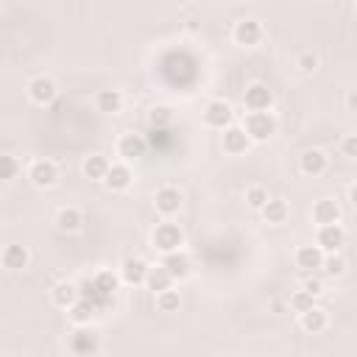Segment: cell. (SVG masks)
Listing matches in <instances>:
<instances>
[{
  "label": "cell",
  "instance_id": "11",
  "mask_svg": "<svg viewBox=\"0 0 357 357\" xmlns=\"http://www.w3.org/2000/svg\"><path fill=\"white\" fill-rule=\"evenodd\" d=\"M56 95H59V89H56V81H53V78H47V75H36V78L28 81V98H31L33 103H39V106L53 103Z\"/></svg>",
  "mask_w": 357,
  "mask_h": 357
},
{
  "label": "cell",
  "instance_id": "29",
  "mask_svg": "<svg viewBox=\"0 0 357 357\" xmlns=\"http://www.w3.org/2000/svg\"><path fill=\"white\" fill-rule=\"evenodd\" d=\"M178 304H181L178 290L167 287V290H159V293H156V310H159V312H176Z\"/></svg>",
  "mask_w": 357,
  "mask_h": 357
},
{
  "label": "cell",
  "instance_id": "39",
  "mask_svg": "<svg viewBox=\"0 0 357 357\" xmlns=\"http://www.w3.org/2000/svg\"><path fill=\"white\" fill-rule=\"evenodd\" d=\"M349 201H351V206L357 209V181H354V184L349 187Z\"/></svg>",
  "mask_w": 357,
  "mask_h": 357
},
{
  "label": "cell",
  "instance_id": "35",
  "mask_svg": "<svg viewBox=\"0 0 357 357\" xmlns=\"http://www.w3.org/2000/svg\"><path fill=\"white\" fill-rule=\"evenodd\" d=\"M312 298H315L312 293H307V290H301V287H298V290L290 296V307H293L296 312H304V310H310V307H312Z\"/></svg>",
  "mask_w": 357,
  "mask_h": 357
},
{
  "label": "cell",
  "instance_id": "24",
  "mask_svg": "<svg viewBox=\"0 0 357 357\" xmlns=\"http://www.w3.org/2000/svg\"><path fill=\"white\" fill-rule=\"evenodd\" d=\"M173 276H170V271L165 268V265H156V268H148V276H145V284H148V290H153V296L159 293V290H167V287H173Z\"/></svg>",
  "mask_w": 357,
  "mask_h": 357
},
{
  "label": "cell",
  "instance_id": "37",
  "mask_svg": "<svg viewBox=\"0 0 357 357\" xmlns=\"http://www.w3.org/2000/svg\"><path fill=\"white\" fill-rule=\"evenodd\" d=\"M301 290H307V293H312V296H318V293H324V284L318 282V279H304L301 284H298Z\"/></svg>",
  "mask_w": 357,
  "mask_h": 357
},
{
  "label": "cell",
  "instance_id": "17",
  "mask_svg": "<svg viewBox=\"0 0 357 357\" xmlns=\"http://www.w3.org/2000/svg\"><path fill=\"white\" fill-rule=\"evenodd\" d=\"M312 220L318 226H326V223H340V204L332 201V198H318L312 204Z\"/></svg>",
  "mask_w": 357,
  "mask_h": 357
},
{
  "label": "cell",
  "instance_id": "38",
  "mask_svg": "<svg viewBox=\"0 0 357 357\" xmlns=\"http://www.w3.org/2000/svg\"><path fill=\"white\" fill-rule=\"evenodd\" d=\"M346 109L349 112H357V89H349L346 92Z\"/></svg>",
  "mask_w": 357,
  "mask_h": 357
},
{
  "label": "cell",
  "instance_id": "6",
  "mask_svg": "<svg viewBox=\"0 0 357 357\" xmlns=\"http://www.w3.org/2000/svg\"><path fill=\"white\" fill-rule=\"evenodd\" d=\"M231 39H234L237 45H243V47H254V45H259V42H262V25H259V20L245 17V20L234 22V28H231Z\"/></svg>",
  "mask_w": 357,
  "mask_h": 357
},
{
  "label": "cell",
  "instance_id": "28",
  "mask_svg": "<svg viewBox=\"0 0 357 357\" xmlns=\"http://www.w3.org/2000/svg\"><path fill=\"white\" fill-rule=\"evenodd\" d=\"M117 282H120V273H114V271H109V268H100V271L92 276V284H95L103 296H112V293L117 290Z\"/></svg>",
  "mask_w": 357,
  "mask_h": 357
},
{
  "label": "cell",
  "instance_id": "23",
  "mask_svg": "<svg viewBox=\"0 0 357 357\" xmlns=\"http://www.w3.org/2000/svg\"><path fill=\"white\" fill-rule=\"evenodd\" d=\"M95 106H98V112H103V114L120 112V109H123V95H120V89H100V92L95 95Z\"/></svg>",
  "mask_w": 357,
  "mask_h": 357
},
{
  "label": "cell",
  "instance_id": "2",
  "mask_svg": "<svg viewBox=\"0 0 357 357\" xmlns=\"http://www.w3.org/2000/svg\"><path fill=\"white\" fill-rule=\"evenodd\" d=\"M151 243H153L156 251L167 254V251H176V248L184 245V231H181L178 223H173V220H162V223H156V229L151 231Z\"/></svg>",
  "mask_w": 357,
  "mask_h": 357
},
{
  "label": "cell",
  "instance_id": "18",
  "mask_svg": "<svg viewBox=\"0 0 357 357\" xmlns=\"http://www.w3.org/2000/svg\"><path fill=\"white\" fill-rule=\"evenodd\" d=\"M145 276H148L145 259H139V257L123 259V265H120V279H123L126 284H145Z\"/></svg>",
  "mask_w": 357,
  "mask_h": 357
},
{
  "label": "cell",
  "instance_id": "19",
  "mask_svg": "<svg viewBox=\"0 0 357 357\" xmlns=\"http://www.w3.org/2000/svg\"><path fill=\"white\" fill-rule=\"evenodd\" d=\"M28 259H31V254H28V248L20 245V243L6 245L3 254H0V262H3L6 271H22V268L28 265Z\"/></svg>",
  "mask_w": 357,
  "mask_h": 357
},
{
  "label": "cell",
  "instance_id": "34",
  "mask_svg": "<svg viewBox=\"0 0 357 357\" xmlns=\"http://www.w3.org/2000/svg\"><path fill=\"white\" fill-rule=\"evenodd\" d=\"M20 173V165H17V156H11V153H6V156H0V178H6V181H11L14 176Z\"/></svg>",
  "mask_w": 357,
  "mask_h": 357
},
{
  "label": "cell",
  "instance_id": "30",
  "mask_svg": "<svg viewBox=\"0 0 357 357\" xmlns=\"http://www.w3.org/2000/svg\"><path fill=\"white\" fill-rule=\"evenodd\" d=\"M296 70H298L301 75H312V73L318 70V53H312V50H301V53L296 56Z\"/></svg>",
  "mask_w": 357,
  "mask_h": 357
},
{
  "label": "cell",
  "instance_id": "16",
  "mask_svg": "<svg viewBox=\"0 0 357 357\" xmlns=\"http://www.w3.org/2000/svg\"><path fill=\"white\" fill-rule=\"evenodd\" d=\"M326 153L321 148H307L301 156H298V167L304 176H321L326 170Z\"/></svg>",
  "mask_w": 357,
  "mask_h": 357
},
{
  "label": "cell",
  "instance_id": "32",
  "mask_svg": "<svg viewBox=\"0 0 357 357\" xmlns=\"http://www.w3.org/2000/svg\"><path fill=\"white\" fill-rule=\"evenodd\" d=\"M148 123H151L153 128H167V126L173 123V112H170L167 106H153V109L148 112Z\"/></svg>",
  "mask_w": 357,
  "mask_h": 357
},
{
  "label": "cell",
  "instance_id": "27",
  "mask_svg": "<svg viewBox=\"0 0 357 357\" xmlns=\"http://www.w3.org/2000/svg\"><path fill=\"white\" fill-rule=\"evenodd\" d=\"M92 318H95V301L86 298V296H81V298L70 307V321H73L75 326H81V324H89Z\"/></svg>",
  "mask_w": 357,
  "mask_h": 357
},
{
  "label": "cell",
  "instance_id": "26",
  "mask_svg": "<svg viewBox=\"0 0 357 357\" xmlns=\"http://www.w3.org/2000/svg\"><path fill=\"white\" fill-rule=\"evenodd\" d=\"M259 212H262V218H265L268 223H284L287 215H290V206H287V201H282V198H268V204H265Z\"/></svg>",
  "mask_w": 357,
  "mask_h": 357
},
{
  "label": "cell",
  "instance_id": "5",
  "mask_svg": "<svg viewBox=\"0 0 357 357\" xmlns=\"http://www.w3.org/2000/svg\"><path fill=\"white\" fill-rule=\"evenodd\" d=\"M25 173H28V178H31V184L39 187V190H47V187H53V184L59 181V167H56V162H50V159H33Z\"/></svg>",
  "mask_w": 357,
  "mask_h": 357
},
{
  "label": "cell",
  "instance_id": "9",
  "mask_svg": "<svg viewBox=\"0 0 357 357\" xmlns=\"http://www.w3.org/2000/svg\"><path fill=\"white\" fill-rule=\"evenodd\" d=\"M181 204H184V195H181V190H176V187H159L156 195H153V206H156V212L165 215V218H173V215L181 209Z\"/></svg>",
  "mask_w": 357,
  "mask_h": 357
},
{
  "label": "cell",
  "instance_id": "21",
  "mask_svg": "<svg viewBox=\"0 0 357 357\" xmlns=\"http://www.w3.org/2000/svg\"><path fill=\"white\" fill-rule=\"evenodd\" d=\"M50 298H53V304H56V307L70 310V307L81 298V287H78V284H73V282H59V284H53Z\"/></svg>",
  "mask_w": 357,
  "mask_h": 357
},
{
  "label": "cell",
  "instance_id": "7",
  "mask_svg": "<svg viewBox=\"0 0 357 357\" xmlns=\"http://www.w3.org/2000/svg\"><path fill=\"white\" fill-rule=\"evenodd\" d=\"M324 257H326V251H324L318 243H315V245L310 243V245H298V248H296L293 262H296V268H298V271L310 273V271H321Z\"/></svg>",
  "mask_w": 357,
  "mask_h": 357
},
{
  "label": "cell",
  "instance_id": "1",
  "mask_svg": "<svg viewBox=\"0 0 357 357\" xmlns=\"http://www.w3.org/2000/svg\"><path fill=\"white\" fill-rule=\"evenodd\" d=\"M243 128L248 131V137L254 142H265V139H271L276 134V117L271 114V109L268 112H245Z\"/></svg>",
  "mask_w": 357,
  "mask_h": 357
},
{
  "label": "cell",
  "instance_id": "33",
  "mask_svg": "<svg viewBox=\"0 0 357 357\" xmlns=\"http://www.w3.org/2000/svg\"><path fill=\"white\" fill-rule=\"evenodd\" d=\"M268 198H271V195H268V190H265L262 184H251V187L245 190V201H248L251 209H262V206L268 204Z\"/></svg>",
  "mask_w": 357,
  "mask_h": 357
},
{
  "label": "cell",
  "instance_id": "20",
  "mask_svg": "<svg viewBox=\"0 0 357 357\" xmlns=\"http://www.w3.org/2000/svg\"><path fill=\"white\" fill-rule=\"evenodd\" d=\"M298 324H301V329L304 332H310V335H321L324 329H326V324H329V318H326V312L321 310V307H310V310H304V312H298Z\"/></svg>",
  "mask_w": 357,
  "mask_h": 357
},
{
  "label": "cell",
  "instance_id": "8",
  "mask_svg": "<svg viewBox=\"0 0 357 357\" xmlns=\"http://www.w3.org/2000/svg\"><path fill=\"white\" fill-rule=\"evenodd\" d=\"M254 139L248 137V131L243 128V126H226L223 128V151L229 153V156H240V153H245L248 151V145H251Z\"/></svg>",
  "mask_w": 357,
  "mask_h": 357
},
{
  "label": "cell",
  "instance_id": "10",
  "mask_svg": "<svg viewBox=\"0 0 357 357\" xmlns=\"http://www.w3.org/2000/svg\"><path fill=\"white\" fill-rule=\"evenodd\" d=\"M131 181H134V173H131V167H128L126 159L112 162V167H109V173H106V178H103L106 190H112V192H123V190H128Z\"/></svg>",
  "mask_w": 357,
  "mask_h": 357
},
{
  "label": "cell",
  "instance_id": "13",
  "mask_svg": "<svg viewBox=\"0 0 357 357\" xmlns=\"http://www.w3.org/2000/svg\"><path fill=\"white\" fill-rule=\"evenodd\" d=\"M315 243L326 251V254H332V251H340V245L346 243V231H343V226L340 223H326V226H318V237H315Z\"/></svg>",
  "mask_w": 357,
  "mask_h": 357
},
{
  "label": "cell",
  "instance_id": "3",
  "mask_svg": "<svg viewBox=\"0 0 357 357\" xmlns=\"http://www.w3.org/2000/svg\"><path fill=\"white\" fill-rule=\"evenodd\" d=\"M243 106H245L248 112H268V109L273 106V92H271V86L262 84V81L248 84L245 92H243Z\"/></svg>",
  "mask_w": 357,
  "mask_h": 357
},
{
  "label": "cell",
  "instance_id": "14",
  "mask_svg": "<svg viewBox=\"0 0 357 357\" xmlns=\"http://www.w3.org/2000/svg\"><path fill=\"white\" fill-rule=\"evenodd\" d=\"M70 349L75 354H95L98 351V332L89 324H81L70 337Z\"/></svg>",
  "mask_w": 357,
  "mask_h": 357
},
{
  "label": "cell",
  "instance_id": "12",
  "mask_svg": "<svg viewBox=\"0 0 357 357\" xmlns=\"http://www.w3.org/2000/svg\"><path fill=\"white\" fill-rule=\"evenodd\" d=\"M162 265L170 271L173 279H187V276L192 273V259H190V254H187L184 248L167 251V254L162 257Z\"/></svg>",
  "mask_w": 357,
  "mask_h": 357
},
{
  "label": "cell",
  "instance_id": "22",
  "mask_svg": "<svg viewBox=\"0 0 357 357\" xmlns=\"http://www.w3.org/2000/svg\"><path fill=\"white\" fill-rule=\"evenodd\" d=\"M109 167H112V162L103 153H89V156H84V165H81L84 176L92 178V181H103L106 173H109Z\"/></svg>",
  "mask_w": 357,
  "mask_h": 357
},
{
  "label": "cell",
  "instance_id": "25",
  "mask_svg": "<svg viewBox=\"0 0 357 357\" xmlns=\"http://www.w3.org/2000/svg\"><path fill=\"white\" fill-rule=\"evenodd\" d=\"M81 223H84V212H81L78 206H64V209H59V215H56V226H59L61 231H78Z\"/></svg>",
  "mask_w": 357,
  "mask_h": 357
},
{
  "label": "cell",
  "instance_id": "36",
  "mask_svg": "<svg viewBox=\"0 0 357 357\" xmlns=\"http://www.w3.org/2000/svg\"><path fill=\"white\" fill-rule=\"evenodd\" d=\"M340 153L349 159H357V134H346L340 139Z\"/></svg>",
  "mask_w": 357,
  "mask_h": 357
},
{
  "label": "cell",
  "instance_id": "40",
  "mask_svg": "<svg viewBox=\"0 0 357 357\" xmlns=\"http://www.w3.org/2000/svg\"><path fill=\"white\" fill-rule=\"evenodd\" d=\"M354 11H357V0H354Z\"/></svg>",
  "mask_w": 357,
  "mask_h": 357
},
{
  "label": "cell",
  "instance_id": "15",
  "mask_svg": "<svg viewBox=\"0 0 357 357\" xmlns=\"http://www.w3.org/2000/svg\"><path fill=\"white\" fill-rule=\"evenodd\" d=\"M145 148L148 145H145V139L139 134H123L117 139V156L126 159V162H134V159L145 156Z\"/></svg>",
  "mask_w": 357,
  "mask_h": 357
},
{
  "label": "cell",
  "instance_id": "4",
  "mask_svg": "<svg viewBox=\"0 0 357 357\" xmlns=\"http://www.w3.org/2000/svg\"><path fill=\"white\" fill-rule=\"evenodd\" d=\"M231 120H234V109H231L229 100L215 98V100H209V103L204 106V123H206L209 128L223 131L226 126H231Z\"/></svg>",
  "mask_w": 357,
  "mask_h": 357
},
{
  "label": "cell",
  "instance_id": "31",
  "mask_svg": "<svg viewBox=\"0 0 357 357\" xmlns=\"http://www.w3.org/2000/svg\"><path fill=\"white\" fill-rule=\"evenodd\" d=\"M321 271H324L326 276H343V271H346V259H343L337 251H332V254H326V257H324Z\"/></svg>",
  "mask_w": 357,
  "mask_h": 357
}]
</instances>
